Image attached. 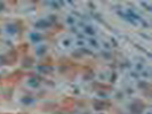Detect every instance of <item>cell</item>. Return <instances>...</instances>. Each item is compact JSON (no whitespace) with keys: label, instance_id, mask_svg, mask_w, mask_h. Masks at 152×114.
<instances>
[{"label":"cell","instance_id":"1","mask_svg":"<svg viewBox=\"0 0 152 114\" xmlns=\"http://www.w3.org/2000/svg\"><path fill=\"white\" fill-rule=\"evenodd\" d=\"M7 61L9 62V64H13L14 62H16V52H10L8 54Z\"/></svg>","mask_w":152,"mask_h":114}]
</instances>
